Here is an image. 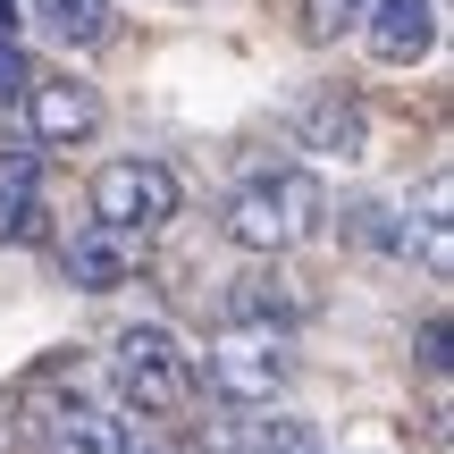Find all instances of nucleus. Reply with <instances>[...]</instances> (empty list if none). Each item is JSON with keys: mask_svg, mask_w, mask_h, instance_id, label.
Returning <instances> with one entry per match:
<instances>
[{"mask_svg": "<svg viewBox=\"0 0 454 454\" xmlns=\"http://www.w3.org/2000/svg\"><path fill=\"white\" fill-rule=\"evenodd\" d=\"M219 236L236 244V253H253V261H286L294 244H311V236H328V194H320V177L311 168H244L236 185H227V202H219Z\"/></svg>", "mask_w": 454, "mask_h": 454, "instance_id": "obj_1", "label": "nucleus"}, {"mask_svg": "<svg viewBox=\"0 0 454 454\" xmlns=\"http://www.w3.org/2000/svg\"><path fill=\"white\" fill-rule=\"evenodd\" d=\"M110 387H118V404L152 412V421H177V412H194L202 371H194V354L177 345L168 320H127L110 337Z\"/></svg>", "mask_w": 454, "mask_h": 454, "instance_id": "obj_2", "label": "nucleus"}, {"mask_svg": "<svg viewBox=\"0 0 454 454\" xmlns=\"http://www.w3.org/2000/svg\"><path fill=\"white\" fill-rule=\"evenodd\" d=\"M84 202H93V227H101V236L144 244V236H160V227H177V211H185V185H177V168H168V160L118 152V160H101V168H93Z\"/></svg>", "mask_w": 454, "mask_h": 454, "instance_id": "obj_3", "label": "nucleus"}, {"mask_svg": "<svg viewBox=\"0 0 454 454\" xmlns=\"http://www.w3.org/2000/svg\"><path fill=\"white\" fill-rule=\"evenodd\" d=\"M294 379V337L270 328H219L211 337V395L227 412H270Z\"/></svg>", "mask_w": 454, "mask_h": 454, "instance_id": "obj_4", "label": "nucleus"}, {"mask_svg": "<svg viewBox=\"0 0 454 454\" xmlns=\"http://www.w3.org/2000/svg\"><path fill=\"white\" fill-rule=\"evenodd\" d=\"M17 118H26V152H76L101 135V93L76 67H34L17 93Z\"/></svg>", "mask_w": 454, "mask_h": 454, "instance_id": "obj_5", "label": "nucleus"}, {"mask_svg": "<svg viewBox=\"0 0 454 454\" xmlns=\"http://www.w3.org/2000/svg\"><path fill=\"white\" fill-rule=\"evenodd\" d=\"M286 135H294V152H303L311 168H362V160H371V110H362L345 84L303 93L294 118H286Z\"/></svg>", "mask_w": 454, "mask_h": 454, "instance_id": "obj_6", "label": "nucleus"}, {"mask_svg": "<svg viewBox=\"0 0 454 454\" xmlns=\"http://www.w3.org/2000/svg\"><path fill=\"white\" fill-rule=\"evenodd\" d=\"M26 421H34V446L43 454H135L127 421L110 404H84V395H43Z\"/></svg>", "mask_w": 454, "mask_h": 454, "instance_id": "obj_7", "label": "nucleus"}, {"mask_svg": "<svg viewBox=\"0 0 454 454\" xmlns=\"http://www.w3.org/2000/svg\"><path fill=\"white\" fill-rule=\"evenodd\" d=\"M219 311H227V328H270V337H294L303 294H294L286 270H270V261H261V270H236V278H227Z\"/></svg>", "mask_w": 454, "mask_h": 454, "instance_id": "obj_8", "label": "nucleus"}, {"mask_svg": "<svg viewBox=\"0 0 454 454\" xmlns=\"http://www.w3.org/2000/svg\"><path fill=\"white\" fill-rule=\"evenodd\" d=\"M135 270H144V244L101 236V227H84V236H67V244H59V278H67L76 294H127V286H135Z\"/></svg>", "mask_w": 454, "mask_h": 454, "instance_id": "obj_9", "label": "nucleus"}, {"mask_svg": "<svg viewBox=\"0 0 454 454\" xmlns=\"http://www.w3.org/2000/svg\"><path fill=\"white\" fill-rule=\"evenodd\" d=\"M362 34H371V59L379 67H412L438 34V0H371L362 9Z\"/></svg>", "mask_w": 454, "mask_h": 454, "instance_id": "obj_10", "label": "nucleus"}, {"mask_svg": "<svg viewBox=\"0 0 454 454\" xmlns=\"http://www.w3.org/2000/svg\"><path fill=\"white\" fill-rule=\"evenodd\" d=\"M43 236V152H0V244Z\"/></svg>", "mask_w": 454, "mask_h": 454, "instance_id": "obj_11", "label": "nucleus"}, {"mask_svg": "<svg viewBox=\"0 0 454 454\" xmlns=\"http://www.w3.org/2000/svg\"><path fill=\"white\" fill-rule=\"evenodd\" d=\"M34 26L51 51H101L110 43V0H34Z\"/></svg>", "mask_w": 454, "mask_h": 454, "instance_id": "obj_12", "label": "nucleus"}, {"mask_svg": "<svg viewBox=\"0 0 454 454\" xmlns=\"http://www.w3.org/2000/svg\"><path fill=\"white\" fill-rule=\"evenodd\" d=\"M362 9H371V0H303V34L320 51H337L345 34H362Z\"/></svg>", "mask_w": 454, "mask_h": 454, "instance_id": "obj_13", "label": "nucleus"}, {"mask_svg": "<svg viewBox=\"0 0 454 454\" xmlns=\"http://www.w3.org/2000/svg\"><path fill=\"white\" fill-rule=\"evenodd\" d=\"M244 454H320L303 421H278V412H253V429H244Z\"/></svg>", "mask_w": 454, "mask_h": 454, "instance_id": "obj_14", "label": "nucleus"}, {"mask_svg": "<svg viewBox=\"0 0 454 454\" xmlns=\"http://www.w3.org/2000/svg\"><path fill=\"white\" fill-rule=\"evenodd\" d=\"M26 76H34V67H26V51H17L9 34H0V110H17V93H26Z\"/></svg>", "mask_w": 454, "mask_h": 454, "instance_id": "obj_15", "label": "nucleus"}, {"mask_svg": "<svg viewBox=\"0 0 454 454\" xmlns=\"http://www.w3.org/2000/svg\"><path fill=\"white\" fill-rule=\"evenodd\" d=\"M9 17H17V0H0V34H9Z\"/></svg>", "mask_w": 454, "mask_h": 454, "instance_id": "obj_16", "label": "nucleus"}, {"mask_svg": "<svg viewBox=\"0 0 454 454\" xmlns=\"http://www.w3.org/2000/svg\"><path fill=\"white\" fill-rule=\"evenodd\" d=\"M168 9H185V0H168Z\"/></svg>", "mask_w": 454, "mask_h": 454, "instance_id": "obj_17", "label": "nucleus"}]
</instances>
